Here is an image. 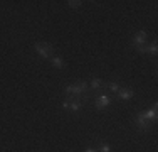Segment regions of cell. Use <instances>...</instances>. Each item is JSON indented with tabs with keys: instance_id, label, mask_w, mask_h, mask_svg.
Segmentation results:
<instances>
[{
	"instance_id": "cell-1",
	"label": "cell",
	"mask_w": 158,
	"mask_h": 152,
	"mask_svg": "<svg viewBox=\"0 0 158 152\" xmlns=\"http://www.w3.org/2000/svg\"><path fill=\"white\" fill-rule=\"evenodd\" d=\"M62 91L66 95H71L73 98H79L82 95L84 98H88L86 96V91H88V83H84V81H76L74 85H66L62 88Z\"/></svg>"
},
{
	"instance_id": "cell-2",
	"label": "cell",
	"mask_w": 158,
	"mask_h": 152,
	"mask_svg": "<svg viewBox=\"0 0 158 152\" xmlns=\"http://www.w3.org/2000/svg\"><path fill=\"white\" fill-rule=\"evenodd\" d=\"M34 49H35V52L40 56V58H44V59H51L52 52H54L52 46L47 44V42H35L34 44Z\"/></svg>"
},
{
	"instance_id": "cell-3",
	"label": "cell",
	"mask_w": 158,
	"mask_h": 152,
	"mask_svg": "<svg viewBox=\"0 0 158 152\" xmlns=\"http://www.w3.org/2000/svg\"><path fill=\"white\" fill-rule=\"evenodd\" d=\"M82 106H84V103H82V101H79V100H66L62 103V108L64 110H69V112H74V113L81 112Z\"/></svg>"
},
{
	"instance_id": "cell-4",
	"label": "cell",
	"mask_w": 158,
	"mask_h": 152,
	"mask_svg": "<svg viewBox=\"0 0 158 152\" xmlns=\"http://www.w3.org/2000/svg\"><path fill=\"white\" fill-rule=\"evenodd\" d=\"M133 122H135V125H136L138 128H140L141 132H148V128H150V122L143 117V113L140 112V113H136V117L133 118Z\"/></svg>"
},
{
	"instance_id": "cell-5",
	"label": "cell",
	"mask_w": 158,
	"mask_h": 152,
	"mask_svg": "<svg viewBox=\"0 0 158 152\" xmlns=\"http://www.w3.org/2000/svg\"><path fill=\"white\" fill-rule=\"evenodd\" d=\"M146 39H148V34H146V30H138V32L133 36L131 42H133L135 47H140V46L146 44Z\"/></svg>"
},
{
	"instance_id": "cell-6",
	"label": "cell",
	"mask_w": 158,
	"mask_h": 152,
	"mask_svg": "<svg viewBox=\"0 0 158 152\" xmlns=\"http://www.w3.org/2000/svg\"><path fill=\"white\" fill-rule=\"evenodd\" d=\"M94 105H96V108H98V110L106 108V106H110V105H111V96H108V95H101V96H98V98H96Z\"/></svg>"
},
{
	"instance_id": "cell-7",
	"label": "cell",
	"mask_w": 158,
	"mask_h": 152,
	"mask_svg": "<svg viewBox=\"0 0 158 152\" xmlns=\"http://www.w3.org/2000/svg\"><path fill=\"white\" fill-rule=\"evenodd\" d=\"M136 49H138V52H148V54L155 56L156 51H158V44H156V41H153L152 44H143V46H140V47H136Z\"/></svg>"
},
{
	"instance_id": "cell-8",
	"label": "cell",
	"mask_w": 158,
	"mask_h": 152,
	"mask_svg": "<svg viewBox=\"0 0 158 152\" xmlns=\"http://www.w3.org/2000/svg\"><path fill=\"white\" fill-rule=\"evenodd\" d=\"M133 96H135V91L130 90V88H119V91H118V98H119V100L128 101V100H131Z\"/></svg>"
},
{
	"instance_id": "cell-9",
	"label": "cell",
	"mask_w": 158,
	"mask_h": 152,
	"mask_svg": "<svg viewBox=\"0 0 158 152\" xmlns=\"http://www.w3.org/2000/svg\"><path fill=\"white\" fill-rule=\"evenodd\" d=\"M141 113H143V117H145L148 122L150 120H155L156 118V105H153L150 110H145V112H141Z\"/></svg>"
},
{
	"instance_id": "cell-10",
	"label": "cell",
	"mask_w": 158,
	"mask_h": 152,
	"mask_svg": "<svg viewBox=\"0 0 158 152\" xmlns=\"http://www.w3.org/2000/svg\"><path fill=\"white\" fill-rule=\"evenodd\" d=\"M51 64H52L54 68H57V69L64 68V61H62L61 56H54V54H52V56H51Z\"/></svg>"
},
{
	"instance_id": "cell-11",
	"label": "cell",
	"mask_w": 158,
	"mask_h": 152,
	"mask_svg": "<svg viewBox=\"0 0 158 152\" xmlns=\"http://www.w3.org/2000/svg\"><path fill=\"white\" fill-rule=\"evenodd\" d=\"M89 86H91L93 90H99V88H103V86H104V81H103V79H99V78H93L91 81H89Z\"/></svg>"
},
{
	"instance_id": "cell-12",
	"label": "cell",
	"mask_w": 158,
	"mask_h": 152,
	"mask_svg": "<svg viewBox=\"0 0 158 152\" xmlns=\"http://www.w3.org/2000/svg\"><path fill=\"white\" fill-rule=\"evenodd\" d=\"M67 5H69L71 9H81L82 2H81V0H69V2H67Z\"/></svg>"
},
{
	"instance_id": "cell-13",
	"label": "cell",
	"mask_w": 158,
	"mask_h": 152,
	"mask_svg": "<svg viewBox=\"0 0 158 152\" xmlns=\"http://www.w3.org/2000/svg\"><path fill=\"white\" fill-rule=\"evenodd\" d=\"M108 85H110V90L113 93H118L119 91V83L118 81H111V83H108Z\"/></svg>"
},
{
	"instance_id": "cell-14",
	"label": "cell",
	"mask_w": 158,
	"mask_h": 152,
	"mask_svg": "<svg viewBox=\"0 0 158 152\" xmlns=\"http://www.w3.org/2000/svg\"><path fill=\"white\" fill-rule=\"evenodd\" d=\"M98 152H111V145H110V144H101L99 149H98Z\"/></svg>"
},
{
	"instance_id": "cell-15",
	"label": "cell",
	"mask_w": 158,
	"mask_h": 152,
	"mask_svg": "<svg viewBox=\"0 0 158 152\" xmlns=\"http://www.w3.org/2000/svg\"><path fill=\"white\" fill-rule=\"evenodd\" d=\"M84 152H98V149H94V147H88Z\"/></svg>"
}]
</instances>
